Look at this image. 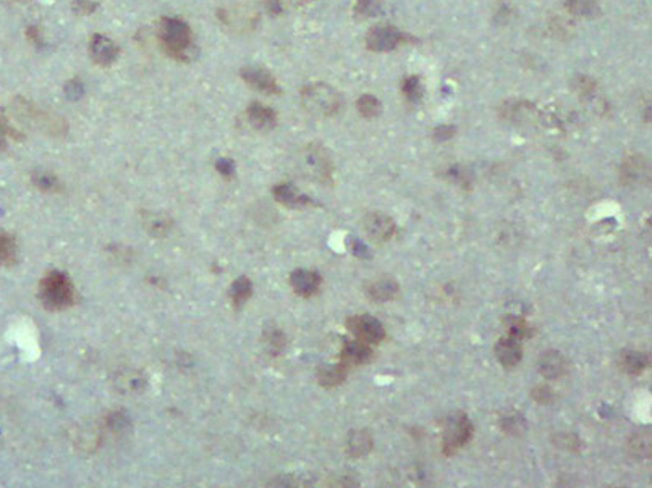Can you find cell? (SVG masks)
Returning a JSON list of instances; mask_svg holds the SVG:
<instances>
[{"label": "cell", "instance_id": "1", "mask_svg": "<svg viewBox=\"0 0 652 488\" xmlns=\"http://www.w3.org/2000/svg\"><path fill=\"white\" fill-rule=\"evenodd\" d=\"M159 41L164 52L175 60L188 62L196 54L192 28L178 18H164L160 21Z\"/></svg>", "mask_w": 652, "mask_h": 488}, {"label": "cell", "instance_id": "2", "mask_svg": "<svg viewBox=\"0 0 652 488\" xmlns=\"http://www.w3.org/2000/svg\"><path fill=\"white\" fill-rule=\"evenodd\" d=\"M302 104L317 117H332L340 110L342 97L326 83H311L302 89Z\"/></svg>", "mask_w": 652, "mask_h": 488}, {"label": "cell", "instance_id": "3", "mask_svg": "<svg viewBox=\"0 0 652 488\" xmlns=\"http://www.w3.org/2000/svg\"><path fill=\"white\" fill-rule=\"evenodd\" d=\"M39 296L49 309H65L74 301V288L67 275L50 272L39 285Z\"/></svg>", "mask_w": 652, "mask_h": 488}, {"label": "cell", "instance_id": "4", "mask_svg": "<svg viewBox=\"0 0 652 488\" xmlns=\"http://www.w3.org/2000/svg\"><path fill=\"white\" fill-rule=\"evenodd\" d=\"M473 436V424L465 412L450 414L443 426L442 450L447 456H452L460 448H463Z\"/></svg>", "mask_w": 652, "mask_h": 488}, {"label": "cell", "instance_id": "5", "mask_svg": "<svg viewBox=\"0 0 652 488\" xmlns=\"http://www.w3.org/2000/svg\"><path fill=\"white\" fill-rule=\"evenodd\" d=\"M347 327L356 336V340L368 344L380 343L385 338L384 325L372 315H353L347 320Z\"/></svg>", "mask_w": 652, "mask_h": 488}, {"label": "cell", "instance_id": "6", "mask_svg": "<svg viewBox=\"0 0 652 488\" xmlns=\"http://www.w3.org/2000/svg\"><path fill=\"white\" fill-rule=\"evenodd\" d=\"M403 42V34L392 25L372 28L366 36V45L372 52H390Z\"/></svg>", "mask_w": 652, "mask_h": 488}, {"label": "cell", "instance_id": "7", "mask_svg": "<svg viewBox=\"0 0 652 488\" xmlns=\"http://www.w3.org/2000/svg\"><path fill=\"white\" fill-rule=\"evenodd\" d=\"M363 227H365L368 237L376 241V243H385V241L394 238L397 232L394 218L387 214H382V212H371V214H368L365 220H363Z\"/></svg>", "mask_w": 652, "mask_h": 488}, {"label": "cell", "instance_id": "8", "mask_svg": "<svg viewBox=\"0 0 652 488\" xmlns=\"http://www.w3.org/2000/svg\"><path fill=\"white\" fill-rule=\"evenodd\" d=\"M243 81L255 88L263 94H280V88L277 84L274 74L263 67H245L241 70Z\"/></svg>", "mask_w": 652, "mask_h": 488}, {"label": "cell", "instance_id": "9", "mask_svg": "<svg viewBox=\"0 0 652 488\" xmlns=\"http://www.w3.org/2000/svg\"><path fill=\"white\" fill-rule=\"evenodd\" d=\"M89 54L97 65L109 67L117 60L118 49L112 39L102 36V34H94L89 42Z\"/></svg>", "mask_w": 652, "mask_h": 488}, {"label": "cell", "instance_id": "10", "mask_svg": "<svg viewBox=\"0 0 652 488\" xmlns=\"http://www.w3.org/2000/svg\"><path fill=\"white\" fill-rule=\"evenodd\" d=\"M306 166L316 178L324 181H331L332 178V160L327 156L326 151L319 146H313L306 152Z\"/></svg>", "mask_w": 652, "mask_h": 488}, {"label": "cell", "instance_id": "11", "mask_svg": "<svg viewBox=\"0 0 652 488\" xmlns=\"http://www.w3.org/2000/svg\"><path fill=\"white\" fill-rule=\"evenodd\" d=\"M495 356H497L499 363L505 369H513L521 363L523 351H521V341L515 340V338L504 336L495 343Z\"/></svg>", "mask_w": 652, "mask_h": 488}, {"label": "cell", "instance_id": "12", "mask_svg": "<svg viewBox=\"0 0 652 488\" xmlns=\"http://www.w3.org/2000/svg\"><path fill=\"white\" fill-rule=\"evenodd\" d=\"M290 285H292V288L295 290L297 295L311 297V296H314L317 291H319L321 285H322V278H321V275L314 271L298 268V271L292 273Z\"/></svg>", "mask_w": 652, "mask_h": 488}, {"label": "cell", "instance_id": "13", "mask_svg": "<svg viewBox=\"0 0 652 488\" xmlns=\"http://www.w3.org/2000/svg\"><path fill=\"white\" fill-rule=\"evenodd\" d=\"M620 174L625 185L646 183V180H649V164L643 156H631L623 162Z\"/></svg>", "mask_w": 652, "mask_h": 488}, {"label": "cell", "instance_id": "14", "mask_svg": "<svg viewBox=\"0 0 652 488\" xmlns=\"http://www.w3.org/2000/svg\"><path fill=\"white\" fill-rule=\"evenodd\" d=\"M372 349L368 343L355 340L345 343V346L340 353V363L347 367H355L361 364H368L372 359Z\"/></svg>", "mask_w": 652, "mask_h": 488}, {"label": "cell", "instance_id": "15", "mask_svg": "<svg viewBox=\"0 0 652 488\" xmlns=\"http://www.w3.org/2000/svg\"><path fill=\"white\" fill-rule=\"evenodd\" d=\"M366 295L376 302L394 301L400 295V286L394 278H376L366 285Z\"/></svg>", "mask_w": 652, "mask_h": 488}, {"label": "cell", "instance_id": "16", "mask_svg": "<svg viewBox=\"0 0 652 488\" xmlns=\"http://www.w3.org/2000/svg\"><path fill=\"white\" fill-rule=\"evenodd\" d=\"M538 367L542 377L553 380V378H560L565 372H567L568 364L562 353L556 351V349H551V351L541 356Z\"/></svg>", "mask_w": 652, "mask_h": 488}, {"label": "cell", "instance_id": "17", "mask_svg": "<svg viewBox=\"0 0 652 488\" xmlns=\"http://www.w3.org/2000/svg\"><path fill=\"white\" fill-rule=\"evenodd\" d=\"M374 448V438L372 433L369 430L363 429V430H353L348 435L347 440V451L350 456L353 458H363L369 455Z\"/></svg>", "mask_w": 652, "mask_h": 488}, {"label": "cell", "instance_id": "18", "mask_svg": "<svg viewBox=\"0 0 652 488\" xmlns=\"http://www.w3.org/2000/svg\"><path fill=\"white\" fill-rule=\"evenodd\" d=\"M248 120L256 130H270L277 123V113L270 107H265L258 102L248 107Z\"/></svg>", "mask_w": 652, "mask_h": 488}, {"label": "cell", "instance_id": "19", "mask_svg": "<svg viewBox=\"0 0 652 488\" xmlns=\"http://www.w3.org/2000/svg\"><path fill=\"white\" fill-rule=\"evenodd\" d=\"M620 367L630 375H641L649 367V354L634 351V349H625L620 354Z\"/></svg>", "mask_w": 652, "mask_h": 488}, {"label": "cell", "instance_id": "20", "mask_svg": "<svg viewBox=\"0 0 652 488\" xmlns=\"http://www.w3.org/2000/svg\"><path fill=\"white\" fill-rule=\"evenodd\" d=\"M536 108L529 102H505L502 106V117L513 123H524L529 122L533 117Z\"/></svg>", "mask_w": 652, "mask_h": 488}, {"label": "cell", "instance_id": "21", "mask_svg": "<svg viewBox=\"0 0 652 488\" xmlns=\"http://www.w3.org/2000/svg\"><path fill=\"white\" fill-rule=\"evenodd\" d=\"M348 375V367L345 364H337V365H327L324 369H321L317 372V382H319L321 387L326 388H333L338 387L345 382V378Z\"/></svg>", "mask_w": 652, "mask_h": 488}, {"label": "cell", "instance_id": "22", "mask_svg": "<svg viewBox=\"0 0 652 488\" xmlns=\"http://www.w3.org/2000/svg\"><path fill=\"white\" fill-rule=\"evenodd\" d=\"M565 7L571 15L582 16V18H596L601 15V5L597 0H567Z\"/></svg>", "mask_w": 652, "mask_h": 488}, {"label": "cell", "instance_id": "23", "mask_svg": "<svg viewBox=\"0 0 652 488\" xmlns=\"http://www.w3.org/2000/svg\"><path fill=\"white\" fill-rule=\"evenodd\" d=\"M274 196L280 204L285 205H299L308 203V199H306L303 194H299L295 186L287 185V183H282V185L274 188Z\"/></svg>", "mask_w": 652, "mask_h": 488}, {"label": "cell", "instance_id": "24", "mask_svg": "<svg viewBox=\"0 0 652 488\" xmlns=\"http://www.w3.org/2000/svg\"><path fill=\"white\" fill-rule=\"evenodd\" d=\"M356 108H358V112H360L361 117H365V118H377L382 115V110H384L380 101L377 99V97H374L371 94L361 96L356 102Z\"/></svg>", "mask_w": 652, "mask_h": 488}, {"label": "cell", "instance_id": "25", "mask_svg": "<svg viewBox=\"0 0 652 488\" xmlns=\"http://www.w3.org/2000/svg\"><path fill=\"white\" fill-rule=\"evenodd\" d=\"M505 327H507V336L515 338V340L521 341L524 338H528L531 335L529 325L526 324V320H523L521 317H507L505 320Z\"/></svg>", "mask_w": 652, "mask_h": 488}, {"label": "cell", "instance_id": "26", "mask_svg": "<svg viewBox=\"0 0 652 488\" xmlns=\"http://www.w3.org/2000/svg\"><path fill=\"white\" fill-rule=\"evenodd\" d=\"M630 451L636 458H651V435L646 432L634 433L630 440Z\"/></svg>", "mask_w": 652, "mask_h": 488}, {"label": "cell", "instance_id": "27", "mask_svg": "<svg viewBox=\"0 0 652 488\" xmlns=\"http://www.w3.org/2000/svg\"><path fill=\"white\" fill-rule=\"evenodd\" d=\"M16 244L7 233H0V266H10L15 262Z\"/></svg>", "mask_w": 652, "mask_h": 488}, {"label": "cell", "instance_id": "28", "mask_svg": "<svg viewBox=\"0 0 652 488\" xmlns=\"http://www.w3.org/2000/svg\"><path fill=\"white\" fill-rule=\"evenodd\" d=\"M251 290L253 286L250 280L245 277L236 280L232 285V300L235 306H241V304L246 302L248 297L251 296Z\"/></svg>", "mask_w": 652, "mask_h": 488}, {"label": "cell", "instance_id": "29", "mask_svg": "<svg viewBox=\"0 0 652 488\" xmlns=\"http://www.w3.org/2000/svg\"><path fill=\"white\" fill-rule=\"evenodd\" d=\"M402 91L403 94L407 96L408 101L416 102L423 97V84H421V79L418 76H408L403 79L402 83Z\"/></svg>", "mask_w": 652, "mask_h": 488}, {"label": "cell", "instance_id": "30", "mask_svg": "<svg viewBox=\"0 0 652 488\" xmlns=\"http://www.w3.org/2000/svg\"><path fill=\"white\" fill-rule=\"evenodd\" d=\"M531 398L538 404H551L556 399V393H553L549 385H536L533 392H531Z\"/></svg>", "mask_w": 652, "mask_h": 488}, {"label": "cell", "instance_id": "31", "mask_svg": "<svg viewBox=\"0 0 652 488\" xmlns=\"http://www.w3.org/2000/svg\"><path fill=\"white\" fill-rule=\"evenodd\" d=\"M552 438H553V443L567 451H578L581 446L578 436H575L571 433H557V435H553Z\"/></svg>", "mask_w": 652, "mask_h": 488}, {"label": "cell", "instance_id": "32", "mask_svg": "<svg viewBox=\"0 0 652 488\" xmlns=\"http://www.w3.org/2000/svg\"><path fill=\"white\" fill-rule=\"evenodd\" d=\"M379 4L376 0H358L355 5V15L360 18H369V16L377 15Z\"/></svg>", "mask_w": 652, "mask_h": 488}, {"label": "cell", "instance_id": "33", "mask_svg": "<svg viewBox=\"0 0 652 488\" xmlns=\"http://www.w3.org/2000/svg\"><path fill=\"white\" fill-rule=\"evenodd\" d=\"M34 183H36V186L41 188L43 191H57V189L60 188L57 178L50 174H44V171L34 176Z\"/></svg>", "mask_w": 652, "mask_h": 488}, {"label": "cell", "instance_id": "34", "mask_svg": "<svg viewBox=\"0 0 652 488\" xmlns=\"http://www.w3.org/2000/svg\"><path fill=\"white\" fill-rule=\"evenodd\" d=\"M573 86H575V91H578V93L582 96H592L594 91L597 89L596 81L591 79L590 76H578L573 81Z\"/></svg>", "mask_w": 652, "mask_h": 488}, {"label": "cell", "instance_id": "35", "mask_svg": "<svg viewBox=\"0 0 652 488\" xmlns=\"http://www.w3.org/2000/svg\"><path fill=\"white\" fill-rule=\"evenodd\" d=\"M107 427L109 430H112L114 433H120L128 427V419L123 414H120V412H114V414L107 417Z\"/></svg>", "mask_w": 652, "mask_h": 488}, {"label": "cell", "instance_id": "36", "mask_svg": "<svg viewBox=\"0 0 652 488\" xmlns=\"http://www.w3.org/2000/svg\"><path fill=\"white\" fill-rule=\"evenodd\" d=\"M524 426L523 419L520 416H507L502 419V429L509 433H520V427Z\"/></svg>", "mask_w": 652, "mask_h": 488}, {"label": "cell", "instance_id": "37", "mask_svg": "<svg viewBox=\"0 0 652 488\" xmlns=\"http://www.w3.org/2000/svg\"><path fill=\"white\" fill-rule=\"evenodd\" d=\"M97 8V5L91 0H74L73 11L77 15H91Z\"/></svg>", "mask_w": 652, "mask_h": 488}, {"label": "cell", "instance_id": "38", "mask_svg": "<svg viewBox=\"0 0 652 488\" xmlns=\"http://www.w3.org/2000/svg\"><path fill=\"white\" fill-rule=\"evenodd\" d=\"M265 338H267V341H269V348L275 349V351H280V349L284 348L285 338L279 330L267 331V333H265Z\"/></svg>", "mask_w": 652, "mask_h": 488}, {"label": "cell", "instance_id": "39", "mask_svg": "<svg viewBox=\"0 0 652 488\" xmlns=\"http://www.w3.org/2000/svg\"><path fill=\"white\" fill-rule=\"evenodd\" d=\"M453 135H455V126L442 125V126H438V128H436V131H434V140H436V141H447V140H450V137H452Z\"/></svg>", "mask_w": 652, "mask_h": 488}, {"label": "cell", "instance_id": "40", "mask_svg": "<svg viewBox=\"0 0 652 488\" xmlns=\"http://www.w3.org/2000/svg\"><path fill=\"white\" fill-rule=\"evenodd\" d=\"M65 93L68 97H72V99H78V97L83 94V86L78 79H72V81H68L65 86Z\"/></svg>", "mask_w": 652, "mask_h": 488}, {"label": "cell", "instance_id": "41", "mask_svg": "<svg viewBox=\"0 0 652 488\" xmlns=\"http://www.w3.org/2000/svg\"><path fill=\"white\" fill-rule=\"evenodd\" d=\"M217 170L219 174H222L223 176H232L235 171V165L230 159H221L217 160Z\"/></svg>", "mask_w": 652, "mask_h": 488}, {"label": "cell", "instance_id": "42", "mask_svg": "<svg viewBox=\"0 0 652 488\" xmlns=\"http://www.w3.org/2000/svg\"><path fill=\"white\" fill-rule=\"evenodd\" d=\"M265 5H267V10L270 13L279 15L282 11V2L280 0H265Z\"/></svg>", "mask_w": 652, "mask_h": 488}, {"label": "cell", "instance_id": "43", "mask_svg": "<svg viewBox=\"0 0 652 488\" xmlns=\"http://www.w3.org/2000/svg\"><path fill=\"white\" fill-rule=\"evenodd\" d=\"M26 34H28V38H30V41L36 42V44L41 42V33H39V30L36 26H31L30 30L26 31Z\"/></svg>", "mask_w": 652, "mask_h": 488}, {"label": "cell", "instance_id": "44", "mask_svg": "<svg viewBox=\"0 0 652 488\" xmlns=\"http://www.w3.org/2000/svg\"><path fill=\"white\" fill-rule=\"evenodd\" d=\"M5 133H7V131H5V126L2 125V122H0V147L5 146Z\"/></svg>", "mask_w": 652, "mask_h": 488}]
</instances>
